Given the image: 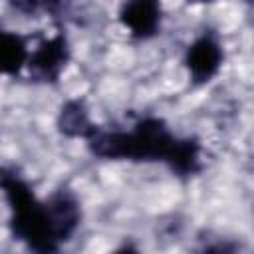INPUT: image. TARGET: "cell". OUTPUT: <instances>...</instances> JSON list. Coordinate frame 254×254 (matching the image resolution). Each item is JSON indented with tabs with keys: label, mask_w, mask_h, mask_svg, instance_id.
<instances>
[{
	"label": "cell",
	"mask_w": 254,
	"mask_h": 254,
	"mask_svg": "<svg viewBox=\"0 0 254 254\" xmlns=\"http://www.w3.org/2000/svg\"><path fill=\"white\" fill-rule=\"evenodd\" d=\"M44 202L50 212V220H52V226L56 230L60 244L69 242L73 238V234L77 232L81 218H83L81 202H79L77 194L69 187L62 185L56 190H52L50 196L44 198Z\"/></svg>",
	"instance_id": "obj_5"
},
{
	"label": "cell",
	"mask_w": 254,
	"mask_h": 254,
	"mask_svg": "<svg viewBox=\"0 0 254 254\" xmlns=\"http://www.w3.org/2000/svg\"><path fill=\"white\" fill-rule=\"evenodd\" d=\"M111 254H141L139 252V248L135 246V242H131V240H125L121 246H117Z\"/></svg>",
	"instance_id": "obj_10"
},
{
	"label": "cell",
	"mask_w": 254,
	"mask_h": 254,
	"mask_svg": "<svg viewBox=\"0 0 254 254\" xmlns=\"http://www.w3.org/2000/svg\"><path fill=\"white\" fill-rule=\"evenodd\" d=\"M28 38L0 26V75H18L28 64Z\"/></svg>",
	"instance_id": "obj_8"
},
{
	"label": "cell",
	"mask_w": 254,
	"mask_h": 254,
	"mask_svg": "<svg viewBox=\"0 0 254 254\" xmlns=\"http://www.w3.org/2000/svg\"><path fill=\"white\" fill-rule=\"evenodd\" d=\"M194 254H238V244L232 240H214L198 248Z\"/></svg>",
	"instance_id": "obj_9"
},
{
	"label": "cell",
	"mask_w": 254,
	"mask_h": 254,
	"mask_svg": "<svg viewBox=\"0 0 254 254\" xmlns=\"http://www.w3.org/2000/svg\"><path fill=\"white\" fill-rule=\"evenodd\" d=\"M69 58H71V50H69L67 36L64 34V30H60L52 38L42 40L36 46V50L30 52L26 67L34 77V81L58 83Z\"/></svg>",
	"instance_id": "obj_4"
},
{
	"label": "cell",
	"mask_w": 254,
	"mask_h": 254,
	"mask_svg": "<svg viewBox=\"0 0 254 254\" xmlns=\"http://www.w3.org/2000/svg\"><path fill=\"white\" fill-rule=\"evenodd\" d=\"M117 20L133 40L145 42L161 32L163 8L155 0H129L119 6Z\"/></svg>",
	"instance_id": "obj_6"
},
{
	"label": "cell",
	"mask_w": 254,
	"mask_h": 254,
	"mask_svg": "<svg viewBox=\"0 0 254 254\" xmlns=\"http://www.w3.org/2000/svg\"><path fill=\"white\" fill-rule=\"evenodd\" d=\"M85 145L95 159L163 163L179 179H190L202 171L200 141L173 133L167 121L157 115L139 117L127 129L97 125Z\"/></svg>",
	"instance_id": "obj_1"
},
{
	"label": "cell",
	"mask_w": 254,
	"mask_h": 254,
	"mask_svg": "<svg viewBox=\"0 0 254 254\" xmlns=\"http://www.w3.org/2000/svg\"><path fill=\"white\" fill-rule=\"evenodd\" d=\"M183 64L189 73V79L194 85H204L212 81L224 64V48L220 44L218 34L212 30L200 32L187 46Z\"/></svg>",
	"instance_id": "obj_3"
},
{
	"label": "cell",
	"mask_w": 254,
	"mask_h": 254,
	"mask_svg": "<svg viewBox=\"0 0 254 254\" xmlns=\"http://www.w3.org/2000/svg\"><path fill=\"white\" fill-rule=\"evenodd\" d=\"M0 190L8 204L10 236L30 254H62L46 202L14 167H0Z\"/></svg>",
	"instance_id": "obj_2"
},
{
	"label": "cell",
	"mask_w": 254,
	"mask_h": 254,
	"mask_svg": "<svg viewBox=\"0 0 254 254\" xmlns=\"http://www.w3.org/2000/svg\"><path fill=\"white\" fill-rule=\"evenodd\" d=\"M56 127L64 137L83 139V141H87L91 133L97 129V125L89 117V111L83 99H67L60 107Z\"/></svg>",
	"instance_id": "obj_7"
}]
</instances>
